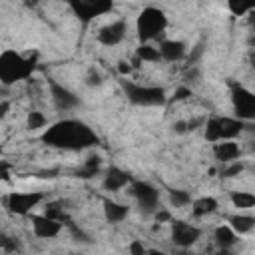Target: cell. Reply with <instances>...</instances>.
<instances>
[{
	"instance_id": "cell-1",
	"label": "cell",
	"mask_w": 255,
	"mask_h": 255,
	"mask_svg": "<svg viewBox=\"0 0 255 255\" xmlns=\"http://www.w3.org/2000/svg\"><path fill=\"white\" fill-rule=\"evenodd\" d=\"M44 141L50 145H56V147H64V149H82V147L94 145L98 141V137L88 126H84L76 120H64V122L52 126L44 133Z\"/></svg>"
},
{
	"instance_id": "cell-2",
	"label": "cell",
	"mask_w": 255,
	"mask_h": 255,
	"mask_svg": "<svg viewBox=\"0 0 255 255\" xmlns=\"http://www.w3.org/2000/svg\"><path fill=\"white\" fill-rule=\"evenodd\" d=\"M34 64L22 56H18L16 52H4L2 54V60H0V76H2V82L4 84H10V82H16V80H22L26 78L30 72H32Z\"/></svg>"
},
{
	"instance_id": "cell-3",
	"label": "cell",
	"mask_w": 255,
	"mask_h": 255,
	"mask_svg": "<svg viewBox=\"0 0 255 255\" xmlns=\"http://www.w3.org/2000/svg\"><path fill=\"white\" fill-rule=\"evenodd\" d=\"M165 28V16L155 8H145L137 18V32L143 42L157 38Z\"/></svg>"
},
{
	"instance_id": "cell-4",
	"label": "cell",
	"mask_w": 255,
	"mask_h": 255,
	"mask_svg": "<svg viewBox=\"0 0 255 255\" xmlns=\"http://www.w3.org/2000/svg\"><path fill=\"white\" fill-rule=\"evenodd\" d=\"M243 129L241 120H231V118H211L205 126V135L209 141H219V139H231Z\"/></svg>"
},
{
	"instance_id": "cell-5",
	"label": "cell",
	"mask_w": 255,
	"mask_h": 255,
	"mask_svg": "<svg viewBox=\"0 0 255 255\" xmlns=\"http://www.w3.org/2000/svg\"><path fill=\"white\" fill-rule=\"evenodd\" d=\"M124 90L128 98L137 104V106H159L165 102L163 90L161 88H151V86H135L129 82H124Z\"/></svg>"
},
{
	"instance_id": "cell-6",
	"label": "cell",
	"mask_w": 255,
	"mask_h": 255,
	"mask_svg": "<svg viewBox=\"0 0 255 255\" xmlns=\"http://www.w3.org/2000/svg\"><path fill=\"white\" fill-rule=\"evenodd\" d=\"M68 4L84 22L112 10V0H68Z\"/></svg>"
},
{
	"instance_id": "cell-7",
	"label": "cell",
	"mask_w": 255,
	"mask_h": 255,
	"mask_svg": "<svg viewBox=\"0 0 255 255\" xmlns=\"http://www.w3.org/2000/svg\"><path fill=\"white\" fill-rule=\"evenodd\" d=\"M129 193L135 197L137 205L143 209V211H155L157 209V201H159V193L155 187H151L149 183L145 181H133L131 183V189Z\"/></svg>"
},
{
	"instance_id": "cell-8",
	"label": "cell",
	"mask_w": 255,
	"mask_h": 255,
	"mask_svg": "<svg viewBox=\"0 0 255 255\" xmlns=\"http://www.w3.org/2000/svg\"><path fill=\"white\" fill-rule=\"evenodd\" d=\"M233 106L241 120H255V94L241 86H233Z\"/></svg>"
},
{
	"instance_id": "cell-9",
	"label": "cell",
	"mask_w": 255,
	"mask_h": 255,
	"mask_svg": "<svg viewBox=\"0 0 255 255\" xmlns=\"http://www.w3.org/2000/svg\"><path fill=\"white\" fill-rule=\"evenodd\" d=\"M42 199V193H10L4 203L14 213H26L30 211L38 201Z\"/></svg>"
},
{
	"instance_id": "cell-10",
	"label": "cell",
	"mask_w": 255,
	"mask_h": 255,
	"mask_svg": "<svg viewBox=\"0 0 255 255\" xmlns=\"http://www.w3.org/2000/svg\"><path fill=\"white\" fill-rule=\"evenodd\" d=\"M171 237H173V241L177 245L187 247V245H191V243H195L199 239V229L193 227L191 223H185V221H173Z\"/></svg>"
},
{
	"instance_id": "cell-11",
	"label": "cell",
	"mask_w": 255,
	"mask_h": 255,
	"mask_svg": "<svg viewBox=\"0 0 255 255\" xmlns=\"http://www.w3.org/2000/svg\"><path fill=\"white\" fill-rule=\"evenodd\" d=\"M32 227H34V233H36L38 237L50 239V237L58 235V231H60V221L54 219V217H48V215H44V217L34 215V217H32Z\"/></svg>"
},
{
	"instance_id": "cell-12",
	"label": "cell",
	"mask_w": 255,
	"mask_h": 255,
	"mask_svg": "<svg viewBox=\"0 0 255 255\" xmlns=\"http://www.w3.org/2000/svg\"><path fill=\"white\" fill-rule=\"evenodd\" d=\"M124 36H126V24H124L122 20L112 22V24L104 26V28L98 32V40H100L102 44H106V46L118 44L120 40H124Z\"/></svg>"
},
{
	"instance_id": "cell-13",
	"label": "cell",
	"mask_w": 255,
	"mask_h": 255,
	"mask_svg": "<svg viewBox=\"0 0 255 255\" xmlns=\"http://www.w3.org/2000/svg\"><path fill=\"white\" fill-rule=\"evenodd\" d=\"M52 100L60 110H72L78 106V98L58 84H52Z\"/></svg>"
},
{
	"instance_id": "cell-14",
	"label": "cell",
	"mask_w": 255,
	"mask_h": 255,
	"mask_svg": "<svg viewBox=\"0 0 255 255\" xmlns=\"http://www.w3.org/2000/svg\"><path fill=\"white\" fill-rule=\"evenodd\" d=\"M213 151L219 161H233L239 157V145L231 139H219V143H215Z\"/></svg>"
},
{
	"instance_id": "cell-15",
	"label": "cell",
	"mask_w": 255,
	"mask_h": 255,
	"mask_svg": "<svg viewBox=\"0 0 255 255\" xmlns=\"http://www.w3.org/2000/svg\"><path fill=\"white\" fill-rule=\"evenodd\" d=\"M128 183H129V175H128L126 171L118 169V167L110 169L108 175H106V179H104V187H106L108 191H118V189H122V187L128 185Z\"/></svg>"
},
{
	"instance_id": "cell-16",
	"label": "cell",
	"mask_w": 255,
	"mask_h": 255,
	"mask_svg": "<svg viewBox=\"0 0 255 255\" xmlns=\"http://www.w3.org/2000/svg\"><path fill=\"white\" fill-rule=\"evenodd\" d=\"M159 54L163 60L167 62H175V60H181L185 56V46L181 42H175V40H167L161 44L159 48Z\"/></svg>"
},
{
	"instance_id": "cell-17",
	"label": "cell",
	"mask_w": 255,
	"mask_h": 255,
	"mask_svg": "<svg viewBox=\"0 0 255 255\" xmlns=\"http://www.w3.org/2000/svg\"><path fill=\"white\" fill-rule=\"evenodd\" d=\"M104 209H106V217L110 219V221H122L126 215H128V207L126 205H120V203H116V201H110V199H106L104 201Z\"/></svg>"
},
{
	"instance_id": "cell-18",
	"label": "cell",
	"mask_w": 255,
	"mask_h": 255,
	"mask_svg": "<svg viewBox=\"0 0 255 255\" xmlns=\"http://www.w3.org/2000/svg\"><path fill=\"white\" fill-rule=\"evenodd\" d=\"M215 207H217V201H215L213 197H201V199H197V201L193 203L191 213H193L195 217H203V215L213 213Z\"/></svg>"
},
{
	"instance_id": "cell-19",
	"label": "cell",
	"mask_w": 255,
	"mask_h": 255,
	"mask_svg": "<svg viewBox=\"0 0 255 255\" xmlns=\"http://www.w3.org/2000/svg\"><path fill=\"white\" fill-rule=\"evenodd\" d=\"M229 221H231L233 231H237V233H247L255 227V217H251V215H235Z\"/></svg>"
},
{
	"instance_id": "cell-20",
	"label": "cell",
	"mask_w": 255,
	"mask_h": 255,
	"mask_svg": "<svg viewBox=\"0 0 255 255\" xmlns=\"http://www.w3.org/2000/svg\"><path fill=\"white\" fill-rule=\"evenodd\" d=\"M235 233H233V227H217L215 229V241L223 247V249H227V247H231L233 243H235Z\"/></svg>"
},
{
	"instance_id": "cell-21",
	"label": "cell",
	"mask_w": 255,
	"mask_h": 255,
	"mask_svg": "<svg viewBox=\"0 0 255 255\" xmlns=\"http://www.w3.org/2000/svg\"><path fill=\"white\" fill-rule=\"evenodd\" d=\"M231 201L237 209H249L255 205V195H251L247 191H235V193H231Z\"/></svg>"
},
{
	"instance_id": "cell-22",
	"label": "cell",
	"mask_w": 255,
	"mask_h": 255,
	"mask_svg": "<svg viewBox=\"0 0 255 255\" xmlns=\"http://www.w3.org/2000/svg\"><path fill=\"white\" fill-rule=\"evenodd\" d=\"M137 56H139L141 60H147V62H155V60H159V58H161L159 50H155L153 46H147V44L137 48Z\"/></svg>"
},
{
	"instance_id": "cell-23",
	"label": "cell",
	"mask_w": 255,
	"mask_h": 255,
	"mask_svg": "<svg viewBox=\"0 0 255 255\" xmlns=\"http://www.w3.org/2000/svg\"><path fill=\"white\" fill-rule=\"evenodd\" d=\"M169 199H171V203H173L175 207H185V205H189V201H191V197H189L185 191H179V189H173V191L169 193Z\"/></svg>"
},
{
	"instance_id": "cell-24",
	"label": "cell",
	"mask_w": 255,
	"mask_h": 255,
	"mask_svg": "<svg viewBox=\"0 0 255 255\" xmlns=\"http://www.w3.org/2000/svg\"><path fill=\"white\" fill-rule=\"evenodd\" d=\"M229 6L235 14H243V12H247L249 8L255 6V0H229Z\"/></svg>"
},
{
	"instance_id": "cell-25",
	"label": "cell",
	"mask_w": 255,
	"mask_h": 255,
	"mask_svg": "<svg viewBox=\"0 0 255 255\" xmlns=\"http://www.w3.org/2000/svg\"><path fill=\"white\" fill-rule=\"evenodd\" d=\"M28 126H30L32 129L44 128V126H46V118H44L40 112H32V114L28 116Z\"/></svg>"
},
{
	"instance_id": "cell-26",
	"label": "cell",
	"mask_w": 255,
	"mask_h": 255,
	"mask_svg": "<svg viewBox=\"0 0 255 255\" xmlns=\"http://www.w3.org/2000/svg\"><path fill=\"white\" fill-rule=\"evenodd\" d=\"M241 171H243V165H241L239 161H235L233 165H229V167L223 171V175H225V177H235V175L241 173Z\"/></svg>"
},
{
	"instance_id": "cell-27",
	"label": "cell",
	"mask_w": 255,
	"mask_h": 255,
	"mask_svg": "<svg viewBox=\"0 0 255 255\" xmlns=\"http://www.w3.org/2000/svg\"><path fill=\"white\" fill-rule=\"evenodd\" d=\"M187 96H191V92H189L187 88H179V90L175 92V100H185Z\"/></svg>"
},
{
	"instance_id": "cell-28",
	"label": "cell",
	"mask_w": 255,
	"mask_h": 255,
	"mask_svg": "<svg viewBox=\"0 0 255 255\" xmlns=\"http://www.w3.org/2000/svg\"><path fill=\"white\" fill-rule=\"evenodd\" d=\"M88 84H90V86H94V84L98 86V84H100V76L92 72V74H90V78H88Z\"/></svg>"
},
{
	"instance_id": "cell-29",
	"label": "cell",
	"mask_w": 255,
	"mask_h": 255,
	"mask_svg": "<svg viewBox=\"0 0 255 255\" xmlns=\"http://www.w3.org/2000/svg\"><path fill=\"white\" fill-rule=\"evenodd\" d=\"M129 251H131V253H143V247H141L139 243H133V245L129 247Z\"/></svg>"
},
{
	"instance_id": "cell-30",
	"label": "cell",
	"mask_w": 255,
	"mask_h": 255,
	"mask_svg": "<svg viewBox=\"0 0 255 255\" xmlns=\"http://www.w3.org/2000/svg\"><path fill=\"white\" fill-rule=\"evenodd\" d=\"M243 129H247V131L255 133V122H253V124H247V126H243Z\"/></svg>"
},
{
	"instance_id": "cell-31",
	"label": "cell",
	"mask_w": 255,
	"mask_h": 255,
	"mask_svg": "<svg viewBox=\"0 0 255 255\" xmlns=\"http://www.w3.org/2000/svg\"><path fill=\"white\" fill-rule=\"evenodd\" d=\"M249 149H251V151L255 153V141H251V145H249Z\"/></svg>"
}]
</instances>
